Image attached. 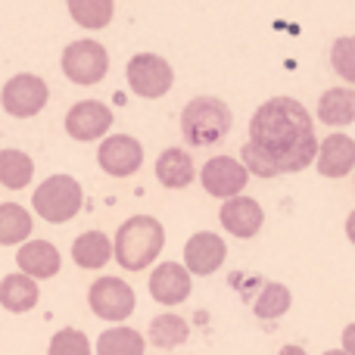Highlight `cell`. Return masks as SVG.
Segmentation results:
<instances>
[{
  "label": "cell",
  "instance_id": "1",
  "mask_svg": "<svg viewBox=\"0 0 355 355\" xmlns=\"http://www.w3.org/2000/svg\"><path fill=\"white\" fill-rule=\"evenodd\" d=\"M250 144L271 159L277 175L302 172L318 159V137L309 110L293 97L265 100L250 119Z\"/></svg>",
  "mask_w": 355,
  "mask_h": 355
},
{
  "label": "cell",
  "instance_id": "2",
  "mask_svg": "<svg viewBox=\"0 0 355 355\" xmlns=\"http://www.w3.org/2000/svg\"><path fill=\"white\" fill-rule=\"evenodd\" d=\"M166 246V227L153 215H131L112 240V259L125 271H144L159 259Z\"/></svg>",
  "mask_w": 355,
  "mask_h": 355
},
{
  "label": "cell",
  "instance_id": "3",
  "mask_svg": "<svg viewBox=\"0 0 355 355\" xmlns=\"http://www.w3.org/2000/svg\"><path fill=\"white\" fill-rule=\"evenodd\" d=\"M231 110L218 97H193L181 112V135L190 147H215L231 135Z\"/></svg>",
  "mask_w": 355,
  "mask_h": 355
},
{
  "label": "cell",
  "instance_id": "4",
  "mask_svg": "<svg viewBox=\"0 0 355 355\" xmlns=\"http://www.w3.org/2000/svg\"><path fill=\"white\" fill-rule=\"evenodd\" d=\"M81 200H85L81 184L72 175H50L35 187L31 206L50 225H66L81 212Z\"/></svg>",
  "mask_w": 355,
  "mask_h": 355
},
{
  "label": "cell",
  "instance_id": "5",
  "mask_svg": "<svg viewBox=\"0 0 355 355\" xmlns=\"http://www.w3.org/2000/svg\"><path fill=\"white\" fill-rule=\"evenodd\" d=\"M125 78L128 87L144 100H159L172 91L175 85V69L168 60L156 53H135L125 66Z\"/></svg>",
  "mask_w": 355,
  "mask_h": 355
},
{
  "label": "cell",
  "instance_id": "6",
  "mask_svg": "<svg viewBox=\"0 0 355 355\" xmlns=\"http://www.w3.org/2000/svg\"><path fill=\"white\" fill-rule=\"evenodd\" d=\"M62 72H66L69 81H75V85H97V81H103V75L110 72V53H106V47L100 41H91V37H85V41H72L66 50H62Z\"/></svg>",
  "mask_w": 355,
  "mask_h": 355
},
{
  "label": "cell",
  "instance_id": "7",
  "mask_svg": "<svg viewBox=\"0 0 355 355\" xmlns=\"http://www.w3.org/2000/svg\"><path fill=\"white\" fill-rule=\"evenodd\" d=\"M50 100V87L41 75H31V72H22V75H12L10 81L3 85L0 91V106L3 112H10L12 119H31L47 106Z\"/></svg>",
  "mask_w": 355,
  "mask_h": 355
},
{
  "label": "cell",
  "instance_id": "8",
  "mask_svg": "<svg viewBox=\"0 0 355 355\" xmlns=\"http://www.w3.org/2000/svg\"><path fill=\"white\" fill-rule=\"evenodd\" d=\"M87 302H91V312L100 321H128V315L135 312L137 296L122 277H97L87 290Z\"/></svg>",
  "mask_w": 355,
  "mask_h": 355
},
{
  "label": "cell",
  "instance_id": "9",
  "mask_svg": "<svg viewBox=\"0 0 355 355\" xmlns=\"http://www.w3.org/2000/svg\"><path fill=\"white\" fill-rule=\"evenodd\" d=\"M196 178L202 181V190L209 196L225 202L234 196H243V187L250 184V172L243 168V162L231 159V156H212Z\"/></svg>",
  "mask_w": 355,
  "mask_h": 355
},
{
  "label": "cell",
  "instance_id": "10",
  "mask_svg": "<svg viewBox=\"0 0 355 355\" xmlns=\"http://www.w3.org/2000/svg\"><path fill=\"white\" fill-rule=\"evenodd\" d=\"M97 166L112 178L137 175L144 166V147L131 135H110L97 147Z\"/></svg>",
  "mask_w": 355,
  "mask_h": 355
},
{
  "label": "cell",
  "instance_id": "11",
  "mask_svg": "<svg viewBox=\"0 0 355 355\" xmlns=\"http://www.w3.org/2000/svg\"><path fill=\"white\" fill-rule=\"evenodd\" d=\"M112 128V110L100 100H81L66 112V135L78 144L100 141Z\"/></svg>",
  "mask_w": 355,
  "mask_h": 355
},
{
  "label": "cell",
  "instance_id": "12",
  "mask_svg": "<svg viewBox=\"0 0 355 355\" xmlns=\"http://www.w3.org/2000/svg\"><path fill=\"white\" fill-rule=\"evenodd\" d=\"M227 259V246L218 234L212 231H200L184 243V268L190 271V277H209L225 265Z\"/></svg>",
  "mask_w": 355,
  "mask_h": 355
},
{
  "label": "cell",
  "instance_id": "13",
  "mask_svg": "<svg viewBox=\"0 0 355 355\" xmlns=\"http://www.w3.org/2000/svg\"><path fill=\"white\" fill-rule=\"evenodd\" d=\"M147 287L153 302H159V306H181V302H187L190 290H193V277H190V271L184 265L162 262L153 268Z\"/></svg>",
  "mask_w": 355,
  "mask_h": 355
},
{
  "label": "cell",
  "instance_id": "14",
  "mask_svg": "<svg viewBox=\"0 0 355 355\" xmlns=\"http://www.w3.org/2000/svg\"><path fill=\"white\" fill-rule=\"evenodd\" d=\"M218 221L227 234L240 240H250L262 231L265 225V212L252 196H234V200L221 202V212H218Z\"/></svg>",
  "mask_w": 355,
  "mask_h": 355
},
{
  "label": "cell",
  "instance_id": "15",
  "mask_svg": "<svg viewBox=\"0 0 355 355\" xmlns=\"http://www.w3.org/2000/svg\"><path fill=\"white\" fill-rule=\"evenodd\" d=\"M16 265L19 275L31 277V281H47V277L60 275L62 256L50 240H28L16 250Z\"/></svg>",
  "mask_w": 355,
  "mask_h": 355
},
{
  "label": "cell",
  "instance_id": "16",
  "mask_svg": "<svg viewBox=\"0 0 355 355\" xmlns=\"http://www.w3.org/2000/svg\"><path fill=\"white\" fill-rule=\"evenodd\" d=\"M318 172L324 178H346L355 166V141L343 131L327 135L318 144Z\"/></svg>",
  "mask_w": 355,
  "mask_h": 355
},
{
  "label": "cell",
  "instance_id": "17",
  "mask_svg": "<svg viewBox=\"0 0 355 355\" xmlns=\"http://www.w3.org/2000/svg\"><path fill=\"white\" fill-rule=\"evenodd\" d=\"M156 178H159L162 187L184 190L196 181V166H193V159H190L187 150L168 147V150H162L159 159H156Z\"/></svg>",
  "mask_w": 355,
  "mask_h": 355
},
{
  "label": "cell",
  "instance_id": "18",
  "mask_svg": "<svg viewBox=\"0 0 355 355\" xmlns=\"http://www.w3.org/2000/svg\"><path fill=\"white\" fill-rule=\"evenodd\" d=\"M72 259L78 268H87V271L103 268V265L112 259V240L106 237L103 231H85L81 237H75Z\"/></svg>",
  "mask_w": 355,
  "mask_h": 355
},
{
  "label": "cell",
  "instance_id": "19",
  "mask_svg": "<svg viewBox=\"0 0 355 355\" xmlns=\"http://www.w3.org/2000/svg\"><path fill=\"white\" fill-rule=\"evenodd\" d=\"M37 300H41V290H37V281H31V277L25 275H6L3 281H0V306L6 309V312H28V309L37 306Z\"/></svg>",
  "mask_w": 355,
  "mask_h": 355
},
{
  "label": "cell",
  "instance_id": "20",
  "mask_svg": "<svg viewBox=\"0 0 355 355\" xmlns=\"http://www.w3.org/2000/svg\"><path fill=\"white\" fill-rule=\"evenodd\" d=\"M318 119H321V125H334V128L352 125L355 122V91H349V87H331V91H324L318 100Z\"/></svg>",
  "mask_w": 355,
  "mask_h": 355
},
{
  "label": "cell",
  "instance_id": "21",
  "mask_svg": "<svg viewBox=\"0 0 355 355\" xmlns=\"http://www.w3.org/2000/svg\"><path fill=\"white\" fill-rule=\"evenodd\" d=\"M31 221L28 209L19 202H0V246H22L31 237Z\"/></svg>",
  "mask_w": 355,
  "mask_h": 355
},
{
  "label": "cell",
  "instance_id": "22",
  "mask_svg": "<svg viewBox=\"0 0 355 355\" xmlns=\"http://www.w3.org/2000/svg\"><path fill=\"white\" fill-rule=\"evenodd\" d=\"M94 352L97 355H144L147 352V340L135 327H110V331L100 334Z\"/></svg>",
  "mask_w": 355,
  "mask_h": 355
},
{
  "label": "cell",
  "instance_id": "23",
  "mask_svg": "<svg viewBox=\"0 0 355 355\" xmlns=\"http://www.w3.org/2000/svg\"><path fill=\"white\" fill-rule=\"evenodd\" d=\"M35 178V162L22 150H0V184L6 190H22Z\"/></svg>",
  "mask_w": 355,
  "mask_h": 355
},
{
  "label": "cell",
  "instance_id": "24",
  "mask_svg": "<svg viewBox=\"0 0 355 355\" xmlns=\"http://www.w3.org/2000/svg\"><path fill=\"white\" fill-rule=\"evenodd\" d=\"M190 337V324L178 315H159V318L150 321V331H147V340L156 346V349H178L181 343H187Z\"/></svg>",
  "mask_w": 355,
  "mask_h": 355
},
{
  "label": "cell",
  "instance_id": "25",
  "mask_svg": "<svg viewBox=\"0 0 355 355\" xmlns=\"http://www.w3.org/2000/svg\"><path fill=\"white\" fill-rule=\"evenodd\" d=\"M290 302H293V293H290L284 284H265L262 293H259L256 302H252V312H256V318L271 321V318L287 315L290 312Z\"/></svg>",
  "mask_w": 355,
  "mask_h": 355
},
{
  "label": "cell",
  "instance_id": "26",
  "mask_svg": "<svg viewBox=\"0 0 355 355\" xmlns=\"http://www.w3.org/2000/svg\"><path fill=\"white\" fill-rule=\"evenodd\" d=\"M116 12L112 0H69V16L85 28H106Z\"/></svg>",
  "mask_w": 355,
  "mask_h": 355
},
{
  "label": "cell",
  "instance_id": "27",
  "mask_svg": "<svg viewBox=\"0 0 355 355\" xmlns=\"http://www.w3.org/2000/svg\"><path fill=\"white\" fill-rule=\"evenodd\" d=\"M47 355H94L91 349V340H87L85 331L78 327H62L50 337V346H47Z\"/></svg>",
  "mask_w": 355,
  "mask_h": 355
},
{
  "label": "cell",
  "instance_id": "28",
  "mask_svg": "<svg viewBox=\"0 0 355 355\" xmlns=\"http://www.w3.org/2000/svg\"><path fill=\"white\" fill-rule=\"evenodd\" d=\"M331 66L334 72L340 75L343 81L355 85V37L346 35V37H337L331 47Z\"/></svg>",
  "mask_w": 355,
  "mask_h": 355
},
{
  "label": "cell",
  "instance_id": "29",
  "mask_svg": "<svg viewBox=\"0 0 355 355\" xmlns=\"http://www.w3.org/2000/svg\"><path fill=\"white\" fill-rule=\"evenodd\" d=\"M240 162H243V168L250 175H259V178H277V168L271 166V159L265 153H259L256 147H252L250 141L243 144V150H240Z\"/></svg>",
  "mask_w": 355,
  "mask_h": 355
},
{
  "label": "cell",
  "instance_id": "30",
  "mask_svg": "<svg viewBox=\"0 0 355 355\" xmlns=\"http://www.w3.org/2000/svg\"><path fill=\"white\" fill-rule=\"evenodd\" d=\"M343 352L355 355V321L352 324H346V331H343Z\"/></svg>",
  "mask_w": 355,
  "mask_h": 355
},
{
  "label": "cell",
  "instance_id": "31",
  "mask_svg": "<svg viewBox=\"0 0 355 355\" xmlns=\"http://www.w3.org/2000/svg\"><path fill=\"white\" fill-rule=\"evenodd\" d=\"M346 237H349L352 243H355V209L349 212V218H346Z\"/></svg>",
  "mask_w": 355,
  "mask_h": 355
},
{
  "label": "cell",
  "instance_id": "32",
  "mask_svg": "<svg viewBox=\"0 0 355 355\" xmlns=\"http://www.w3.org/2000/svg\"><path fill=\"white\" fill-rule=\"evenodd\" d=\"M281 355H306V349H302V346H293V343H290V346H284V349H281Z\"/></svg>",
  "mask_w": 355,
  "mask_h": 355
},
{
  "label": "cell",
  "instance_id": "33",
  "mask_svg": "<svg viewBox=\"0 0 355 355\" xmlns=\"http://www.w3.org/2000/svg\"><path fill=\"white\" fill-rule=\"evenodd\" d=\"M324 355H346V352H343V349H327Z\"/></svg>",
  "mask_w": 355,
  "mask_h": 355
}]
</instances>
